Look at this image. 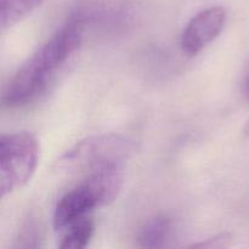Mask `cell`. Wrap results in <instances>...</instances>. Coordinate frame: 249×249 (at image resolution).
Returning <instances> with one entry per match:
<instances>
[{"label": "cell", "mask_w": 249, "mask_h": 249, "mask_svg": "<svg viewBox=\"0 0 249 249\" xmlns=\"http://www.w3.org/2000/svg\"><path fill=\"white\" fill-rule=\"evenodd\" d=\"M83 21L80 16L71 17L19 67L4 90L5 106H28L46 91L56 74L82 46Z\"/></svg>", "instance_id": "obj_1"}, {"label": "cell", "mask_w": 249, "mask_h": 249, "mask_svg": "<svg viewBox=\"0 0 249 249\" xmlns=\"http://www.w3.org/2000/svg\"><path fill=\"white\" fill-rule=\"evenodd\" d=\"M133 150V143L122 135L90 136L67 151L58 160V167L68 174L85 177L104 168L123 165Z\"/></svg>", "instance_id": "obj_2"}, {"label": "cell", "mask_w": 249, "mask_h": 249, "mask_svg": "<svg viewBox=\"0 0 249 249\" xmlns=\"http://www.w3.org/2000/svg\"><path fill=\"white\" fill-rule=\"evenodd\" d=\"M38 141L29 133L4 134L0 138V195L1 198L23 187L38 165Z\"/></svg>", "instance_id": "obj_3"}, {"label": "cell", "mask_w": 249, "mask_h": 249, "mask_svg": "<svg viewBox=\"0 0 249 249\" xmlns=\"http://www.w3.org/2000/svg\"><path fill=\"white\" fill-rule=\"evenodd\" d=\"M105 206L99 191L89 180L84 179L80 184L66 192L57 202L53 212L55 230H67L71 225L82 219L97 207Z\"/></svg>", "instance_id": "obj_4"}, {"label": "cell", "mask_w": 249, "mask_h": 249, "mask_svg": "<svg viewBox=\"0 0 249 249\" xmlns=\"http://www.w3.org/2000/svg\"><path fill=\"white\" fill-rule=\"evenodd\" d=\"M226 22V10L212 6L195 15L185 27L181 36V48L186 55L196 56L215 40Z\"/></svg>", "instance_id": "obj_5"}, {"label": "cell", "mask_w": 249, "mask_h": 249, "mask_svg": "<svg viewBox=\"0 0 249 249\" xmlns=\"http://www.w3.org/2000/svg\"><path fill=\"white\" fill-rule=\"evenodd\" d=\"M172 221L165 215H155L147 219L138 231L136 241L142 248H160L170 235Z\"/></svg>", "instance_id": "obj_6"}, {"label": "cell", "mask_w": 249, "mask_h": 249, "mask_svg": "<svg viewBox=\"0 0 249 249\" xmlns=\"http://www.w3.org/2000/svg\"><path fill=\"white\" fill-rule=\"evenodd\" d=\"M43 0H0V24L2 29L10 28L26 18Z\"/></svg>", "instance_id": "obj_7"}, {"label": "cell", "mask_w": 249, "mask_h": 249, "mask_svg": "<svg viewBox=\"0 0 249 249\" xmlns=\"http://www.w3.org/2000/svg\"><path fill=\"white\" fill-rule=\"evenodd\" d=\"M95 224L90 218L82 219L71 225L66 230L65 236L61 241L60 248L62 249H82L89 245L94 236Z\"/></svg>", "instance_id": "obj_8"}, {"label": "cell", "mask_w": 249, "mask_h": 249, "mask_svg": "<svg viewBox=\"0 0 249 249\" xmlns=\"http://www.w3.org/2000/svg\"><path fill=\"white\" fill-rule=\"evenodd\" d=\"M36 219H28L23 224L16 240V248H36L40 246L41 232L40 228L36 225Z\"/></svg>", "instance_id": "obj_9"}, {"label": "cell", "mask_w": 249, "mask_h": 249, "mask_svg": "<svg viewBox=\"0 0 249 249\" xmlns=\"http://www.w3.org/2000/svg\"><path fill=\"white\" fill-rule=\"evenodd\" d=\"M226 241H229L228 238V235H221V236H218V237H214L212 238V240H207L206 242H201V243H197V245H192V247H201V248H218V247H223V246H225V242Z\"/></svg>", "instance_id": "obj_10"}, {"label": "cell", "mask_w": 249, "mask_h": 249, "mask_svg": "<svg viewBox=\"0 0 249 249\" xmlns=\"http://www.w3.org/2000/svg\"><path fill=\"white\" fill-rule=\"evenodd\" d=\"M245 95L246 97L249 100V71L247 73V77L245 79Z\"/></svg>", "instance_id": "obj_11"}]
</instances>
